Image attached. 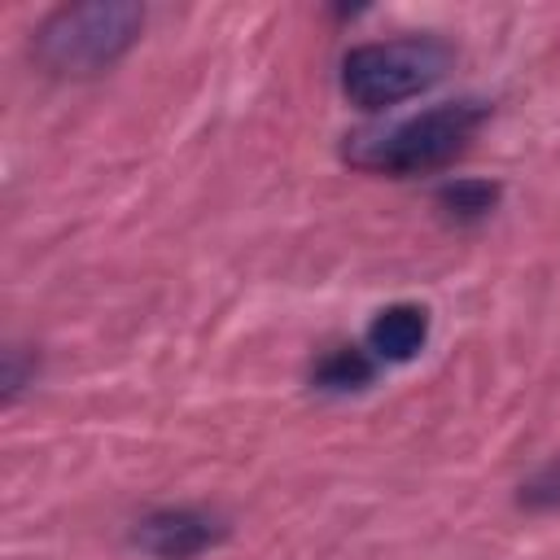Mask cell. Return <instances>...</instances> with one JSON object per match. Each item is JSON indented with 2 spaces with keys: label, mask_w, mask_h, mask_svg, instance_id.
<instances>
[{
  "label": "cell",
  "mask_w": 560,
  "mask_h": 560,
  "mask_svg": "<svg viewBox=\"0 0 560 560\" xmlns=\"http://www.w3.org/2000/svg\"><path fill=\"white\" fill-rule=\"evenodd\" d=\"M486 114L490 109L481 101H446V105H433V109H424L416 118H402L394 127L346 136L341 158L354 171L394 175V179L442 171L472 144V136L481 131Z\"/></svg>",
  "instance_id": "6da1fadb"
},
{
  "label": "cell",
  "mask_w": 560,
  "mask_h": 560,
  "mask_svg": "<svg viewBox=\"0 0 560 560\" xmlns=\"http://www.w3.org/2000/svg\"><path fill=\"white\" fill-rule=\"evenodd\" d=\"M144 31V9L131 0H88L52 9L35 35L31 57L57 79H92L118 66Z\"/></svg>",
  "instance_id": "7a4b0ae2"
},
{
  "label": "cell",
  "mask_w": 560,
  "mask_h": 560,
  "mask_svg": "<svg viewBox=\"0 0 560 560\" xmlns=\"http://www.w3.org/2000/svg\"><path fill=\"white\" fill-rule=\"evenodd\" d=\"M455 61V48L438 35L372 39L341 57V96L368 114L429 92Z\"/></svg>",
  "instance_id": "3957f363"
},
{
  "label": "cell",
  "mask_w": 560,
  "mask_h": 560,
  "mask_svg": "<svg viewBox=\"0 0 560 560\" xmlns=\"http://www.w3.org/2000/svg\"><path fill=\"white\" fill-rule=\"evenodd\" d=\"M131 538L153 560H197L228 538V521L210 508L179 503V508H158V512L140 516Z\"/></svg>",
  "instance_id": "277c9868"
},
{
  "label": "cell",
  "mask_w": 560,
  "mask_h": 560,
  "mask_svg": "<svg viewBox=\"0 0 560 560\" xmlns=\"http://www.w3.org/2000/svg\"><path fill=\"white\" fill-rule=\"evenodd\" d=\"M424 341H429V311L416 302H394V306L376 311L368 324V350H372V359H385V363L416 359L424 350Z\"/></svg>",
  "instance_id": "5b68a950"
},
{
  "label": "cell",
  "mask_w": 560,
  "mask_h": 560,
  "mask_svg": "<svg viewBox=\"0 0 560 560\" xmlns=\"http://www.w3.org/2000/svg\"><path fill=\"white\" fill-rule=\"evenodd\" d=\"M372 372H376L372 350H363V346H337V350H328L319 359L315 385L319 389H332V394H346V389H363L372 381Z\"/></svg>",
  "instance_id": "8992f818"
},
{
  "label": "cell",
  "mask_w": 560,
  "mask_h": 560,
  "mask_svg": "<svg viewBox=\"0 0 560 560\" xmlns=\"http://www.w3.org/2000/svg\"><path fill=\"white\" fill-rule=\"evenodd\" d=\"M494 201H499V184L490 179H455L438 192V206L455 219H481L494 210Z\"/></svg>",
  "instance_id": "52a82bcc"
},
{
  "label": "cell",
  "mask_w": 560,
  "mask_h": 560,
  "mask_svg": "<svg viewBox=\"0 0 560 560\" xmlns=\"http://www.w3.org/2000/svg\"><path fill=\"white\" fill-rule=\"evenodd\" d=\"M35 381V354L26 346H9L4 350V368H0V394L4 402H18V394Z\"/></svg>",
  "instance_id": "ba28073f"
},
{
  "label": "cell",
  "mask_w": 560,
  "mask_h": 560,
  "mask_svg": "<svg viewBox=\"0 0 560 560\" xmlns=\"http://www.w3.org/2000/svg\"><path fill=\"white\" fill-rule=\"evenodd\" d=\"M529 508H560V464H551V468H542L529 486H525V494H521Z\"/></svg>",
  "instance_id": "9c48e42d"
}]
</instances>
